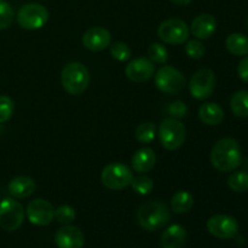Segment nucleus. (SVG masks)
<instances>
[{
	"label": "nucleus",
	"instance_id": "25",
	"mask_svg": "<svg viewBox=\"0 0 248 248\" xmlns=\"http://www.w3.org/2000/svg\"><path fill=\"white\" fill-rule=\"evenodd\" d=\"M156 135V127H155V124L153 123H143L138 125V127L136 128V138L138 140V142L144 143V144H149L150 142H153Z\"/></svg>",
	"mask_w": 248,
	"mask_h": 248
},
{
	"label": "nucleus",
	"instance_id": "28",
	"mask_svg": "<svg viewBox=\"0 0 248 248\" xmlns=\"http://www.w3.org/2000/svg\"><path fill=\"white\" fill-rule=\"evenodd\" d=\"M148 56H149L150 61L155 63H160V64H164L169 60V52H167L166 47L159 43H154L149 46Z\"/></svg>",
	"mask_w": 248,
	"mask_h": 248
},
{
	"label": "nucleus",
	"instance_id": "19",
	"mask_svg": "<svg viewBox=\"0 0 248 248\" xmlns=\"http://www.w3.org/2000/svg\"><path fill=\"white\" fill-rule=\"evenodd\" d=\"M155 162H156V155L150 148H140L132 156L133 170L140 174L149 172L155 166Z\"/></svg>",
	"mask_w": 248,
	"mask_h": 248
},
{
	"label": "nucleus",
	"instance_id": "16",
	"mask_svg": "<svg viewBox=\"0 0 248 248\" xmlns=\"http://www.w3.org/2000/svg\"><path fill=\"white\" fill-rule=\"evenodd\" d=\"M217 28V22L213 16L208 14L199 15L195 17L191 23V33L194 36L201 40H206V39L211 38L213 33Z\"/></svg>",
	"mask_w": 248,
	"mask_h": 248
},
{
	"label": "nucleus",
	"instance_id": "9",
	"mask_svg": "<svg viewBox=\"0 0 248 248\" xmlns=\"http://www.w3.org/2000/svg\"><path fill=\"white\" fill-rule=\"evenodd\" d=\"M188 24L179 18H170L162 22L157 29V35L170 45H181L189 39Z\"/></svg>",
	"mask_w": 248,
	"mask_h": 248
},
{
	"label": "nucleus",
	"instance_id": "15",
	"mask_svg": "<svg viewBox=\"0 0 248 248\" xmlns=\"http://www.w3.org/2000/svg\"><path fill=\"white\" fill-rule=\"evenodd\" d=\"M55 241L58 248H82L85 244V236L79 228L64 225L57 232Z\"/></svg>",
	"mask_w": 248,
	"mask_h": 248
},
{
	"label": "nucleus",
	"instance_id": "32",
	"mask_svg": "<svg viewBox=\"0 0 248 248\" xmlns=\"http://www.w3.org/2000/svg\"><path fill=\"white\" fill-rule=\"evenodd\" d=\"M186 52L193 60H200L205 55V46L199 40H190L186 45Z\"/></svg>",
	"mask_w": 248,
	"mask_h": 248
},
{
	"label": "nucleus",
	"instance_id": "20",
	"mask_svg": "<svg viewBox=\"0 0 248 248\" xmlns=\"http://www.w3.org/2000/svg\"><path fill=\"white\" fill-rule=\"evenodd\" d=\"M199 118L208 126L219 125L224 119V111L217 103H205L199 108Z\"/></svg>",
	"mask_w": 248,
	"mask_h": 248
},
{
	"label": "nucleus",
	"instance_id": "23",
	"mask_svg": "<svg viewBox=\"0 0 248 248\" xmlns=\"http://www.w3.org/2000/svg\"><path fill=\"white\" fill-rule=\"evenodd\" d=\"M230 108L234 115L239 118H247L248 116V91L241 90L235 92L230 99Z\"/></svg>",
	"mask_w": 248,
	"mask_h": 248
},
{
	"label": "nucleus",
	"instance_id": "33",
	"mask_svg": "<svg viewBox=\"0 0 248 248\" xmlns=\"http://www.w3.org/2000/svg\"><path fill=\"white\" fill-rule=\"evenodd\" d=\"M167 110H169V114L172 118L182 119L186 115V113H188V107H186V104L184 103V102L176 101L170 103Z\"/></svg>",
	"mask_w": 248,
	"mask_h": 248
},
{
	"label": "nucleus",
	"instance_id": "17",
	"mask_svg": "<svg viewBox=\"0 0 248 248\" xmlns=\"http://www.w3.org/2000/svg\"><path fill=\"white\" fill-rule=\"evenodd\" d=\"M35 182L31 177L18 176L10 181L7 191L15 199H27L35 191Z\"/></svg>",
	"mask_w": 248,
	"mask_h": 248
},
{
	"label": "nucleus",
	"instance_id": "22",
	"mask_svg": "<svg viewBox=\"0 0 248 248\" xmlns=\"http://www.w3.org/2000/svg\"><path fill=\"white\" fill-rule=\"evenodd\" d=\"M194 198L190 193L186 190L177 191L171 199L172 211L176 213H186L193 208Z\"/></svg>",
	"mask_w": 248,
	"mask_h": 248
},
{
	"label": "nucleus",
	"instance_id": "30",
	"mask_svg": "<svg viewBox=\"0 0 248 248\" xmlns=\"http://www.w3.org/2000/svg\"><path fill=\"white\" fill-rule=\"evenodd\" d=\"M110 55L119 62H126L131 58V48L125 43H114L110 45Z\"/></svg>",
	"mask_w": 248,
	"mask_h": 248
},
{
	"label": "nucleus",
	"instance_id": "4",
	"mask_svg": "<svg viewBox=\"0 0 248 248\" xmlns=\"http://www.w3.org/2000/svg\"><path fill=\"white\" fill-rule=\"evenodd\" d=\"M132 170L121 162H111L107 165L101 174L102 183L110 190H123L131 186Z\"/></svg>",
	"mask_w": 248,
	"mask_h": 248
},
{
	"label": "nucleus",
	"instance_id": "12",
	"mask_svg": "<svg viewBox=\"0 0 248 248\" xmlns=\"http://www.w3.org/2000/svg\"><path fill=\"white\" fill-rule=\"evenodd\" d=\"M27 217L31 224L45 227L55 219V208L44 199H35L27 206Z\"/></svg>",
	"mask_w": 248,
	"mask_h": 248
},
{
	"label": "nucleus",
	"instance_id": "26",
	"mask_svg": "<svg viewBox=\"0 0 248 248\" xmlns=\"http://www.w3.org/2000/svg\"><path fill=\"white\" fill-rule=\"evenodd\" d=\"M131 186L140 195H148L154 188V182L147 176L133 177L132 182H131Z\"/></svg>",
	"mask_w": 248,
	"mask_h": 248
},
{
	"label": "nucleus",
	"instance_id": "24",
	"mask_svg": "<svg viewBox=\"0 0 248 248\" xmlns=\"http://www.w3.org/2000/svg\"><path fill=\"white\" fill-rule=\"evenodd\" d=\"M228 186L235 193H246V191H248V172H234L228 179Z\"/></svg>",
	"mask_w": 248,
	"mask_h": 248
},
{
	"label": "nucleus",
	"instance_id": "31",
	"mask_svg": "<svg viewBox=\"0 0 248 248\" xmlns=\"http://www.w3.org/2000/svg\"><path fill=\"white\" fill-rule=\"evenodd\" d=\"M15 111V103L10 97L0 96V124H4L11 119Z\"/></svg>",
	"mask_w": 248,
	"mask_h": 248
},
{
	"label": "nucleus",
	"instance_id": "21",
	"mask_svg": "<svg viewBox=\"0 0 248 248\" xmlns=\"http://www.w3.org/2000/svg\"><path fill=\"white\" fill-rule=\"evenodd\" d=\"M225 47L235 56L248 55V36L241 33L230 34L225 40Z\"/></svg>",
	"mask_w": 248,
	"mask_h": 248
},
{
	"label": "nucleus",
	"instance_id": "8",
	"mask_svg": "<svg viewBox=\"0 0 248 248\" xmlns=\"http://www.w3.org/2000/svg\"><path fill=\"white\" fill-rule=\"evenodd\" d=\"M24 208L15 199H4L0 202V228L6 232H15L24 220Z\"/></svg>",
	"mask_w": 248,
	"mask_h": 248
},
{
	"label": "nucleus",
	"instance_id": "36",
	"mask_svg": "<svg viewBox=\"0 0 248 248\" xmlns=\"http://www.w3.org/2000/svg\"><path fill=\"white\" fill-rule=\"evenodd\" d=\"M247 26H248V19H247Z\"/></svg>",
	"mask_w": 248,
	"mask_h": 248
},
{
	"label": "nucleus",
	"instance_id": "34",
	"mask_svg": "<svg viewBox=\"0 0 248 248\" xmlns=\"http://www.w3.org/2000/svg\"><path fill=\"white\" fill-rule=\"evenodd\" d=\"M237 74H239L240 79H241L242 81L248 84V56L242 58L241 62L239 63V67H237Z\"/></svg>",
	"mask_w": 248,
	"mask_h": 248
},
{
	"label": "nucleus",
	"instance_id": "1",
	"mask_svg": "<svg viewBox=\"0 0 248 248\" xmlns=\"http://www.w3.org/2000/svg\"><path fill=\"white\" fill-rule=\"evenodd\" d=\"M242 155L239 143L232 138L218 140L211 152V162L219 172L235 171L241 165Z\"/></svg>",
	"mask_w": 248,
	"mask_h": 248
},
{
	"label": "nucleus",
	"instance_id": "7",
	"mask_svg": "<svg viewBox=\"0 0 248 248\" xmlns=\"http://www.w3.org/2000/svg\"><path fill=\"white\" fill-rule=\"evenodd\" d=\"M155 85L164 93L177 94L186 87V78L174 67L164 65L155 75Z\"/></svg>",
	"mask_w": 248,
	"mask_h": 248
},
{
	"label": "nucleus",
	"instance_id": "11",
	"mask_svg": "<svg viewBox=\"0 0 248 248\" xmlns=\"http://www.w3.org/2000/svg\"><path fill=\"white\" fill-rule=\"evenodd\" d=\"M207 230L217 239H235L239 234V223L228 215H215L207 220Z\"/></svg>",
	"mask_w": 248,
	"mask_h": 248
},
{
	"label": "nucleus",
	"instance_id": "13",
	"mask_svg": "<svg viewBox=\"0 0 248 248\" xmlns=\"http://www.w3.org/2000/svg\"><path fill=\"white\" fill-rule=\"evenodd\" d=\"M110 33L102 27H93V28L87 29L82 35V45L87 50L93 51V52L106 50L108 46H110Z\"/></svg>",
	"mask_w": 248,
	"mask_h": 248
},
{
	"label": "nucleus",
	"instance_id": "18",
	"mask_svg": "<svg viewBox=\"0 0 248 248\" xmlns=\"http://www.w3.org/2000/svg\"><path fill=\"white\" fill-rule=\"evenodd\" d=\"M186 240V232L182 225L173 224L167 228L160 237L162 248H183Z\"/></svg>",
	"mask_w": 248,
	"mask_h": 248
},
{
	"label": "nucleus",
	"instance_id": "14",
	"mask_svg": "<svg viewBox=\"0 0 248 248\" xmlns=\"http://www.w3.org/2000/svg\"><path fill=\"white\" fill-rule=\"evenodd\" d=\"M126 77L133 82L148 81L154 74V64L149 58H135L126 65Z\"/></svg>",
	"mask_w": 248,
	"mask_h": 248
},
{
	"label": "nucleus",
	"instance_id": "35",
	"mask_svg": "<svg viewBox=\"0 0 248 248\" xmlns=\"http://www.w3.org/2000/svg\"><path fill=\"white\" fill-rule=\"evenodd\" d=\"M173 4L176 5H181V6H186V5H189L191 2V0H170Z\"/></svg>",
	"mask_w": 248,
	"mask_h": 248
},
{
	"label": "nucleus",
	"instance_id": "5",
	"mask_svg": "<svg viewBox=\"0 0 248 248\" xmlns=\"http://www.w3.org/2000/svg\"><path fill=\"white\" fill-rule=\"evenodd\" d=\"M186 137V126L174 118L162 120L159 126V138L167 150H177L183 145Z\"/></svg>",
	"mask_w": 248,
	"mask_h": 248
},
{
	"label": "nucleus",
	"instance_id": "29",
	"mask_svg": "<svg viewBox=\"0 0 248 248\" xmlns=\"http://www.w3.org/2000/svg\"><path fill=\"white\" fill-rule=\"evenodd\" d=\"M75 217H77V213L72 206L62 205L57 210H55V218L61 224L69 225L70 223L74 222Z\"/></svg>",
	"mask_w": 248,
	"mask_h": 248
},
{
	"label": "nucleus",
	"instance_id": "10",
	"mask_svg": "<svg viewBox=\"0 0 248 248\" xmlns=\"http://www.w3.org/2000/svg\"><path fill=\"white\" fill-rule=\"evenodd\" d=\"M216 87V77L215 73L211 69H199L195 74L191 77L190 84H189V91L191 96L199 101L207 99L212 94Z\"/></svg>",
	"mask_w": 248,
	"mask_h": 248
},
{
	"label": "nucleus",
	"instance_id": "3",
	"mask_svg": "<svg viewBox=\"0 0 248 248\" xmlns=\"http://www.w3.org/2000/svg\"><path fill=\"white\" fill-rule=\"evenodd\" d=\"M61 81L65 91L72 96L84 93L90 84V74L87 68L80 62H70L63 68Z\"/></svg>",
	"mask_w": 248,
	"mask_h": 248
},
{
	"label": "nucleus",
	"instance_id": "6",
	"mask_svg": "<svg viewBox=\"0 0 248 248\" xmlns=\"http://www.w3.org/2000/svg\"><path fill=\"white\" fill-rule=\"evenodd\" d=\"M48 11L45 6L36 2L26 4L17 12V23L27 31L40 29L47 23Z\"/></svg>",
	"mask_w": 248,
	"mask_h": 248
},
{
	"label": "nucleus",
	"instance_id": "27",
	"mask_svg": "<svg viewBox=\"0 0 248 248\" xmlns=\"http://www.w3.org/2000/svg\"><path fill=\"white\" fill-rule=\"evenodd\" d=\"M15 12L11 5L6 0H0V31L7 29L12 24Z\"/></svg>",
	"mask_w": 248,
	"mask_h": 248
},
{
	"label": "nucleus",
	"instance_id": "2",
	"mask_svg": "<svg viewBox=\"0 0 248 248\" xmlns=\"http://www.w3.org/2000/svg\"><path fill=\"white\" fill-rule=\"evenodd\" d=\"M137 220L143 229L156 232L170 222V211L160 201H147L138 208Z\"/></svg>",
	"mask_w": 248,
	"mask_h": 248
}]
</instances>
